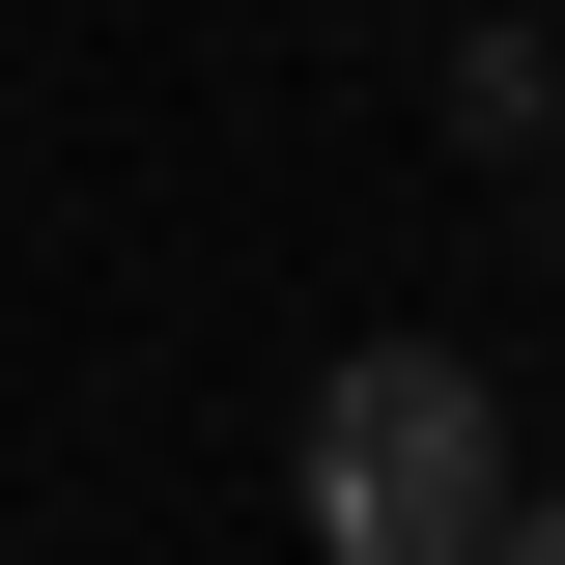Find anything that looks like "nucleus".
<instances>
[{
  "label": "nucleus",
  "mask_w": 565,
  "mask_h": 565,
  "mask_svg": "<svg viewBox=\"0 0 565 565\" xmlns=\"http://www.w3.org/2000/svg\"><path fill=\"white\" fill-rule=\"evenodd\" d=\"M509 537V396L452 340H340L311 367V565H481Z\"/></svg>",
  "instance_id": "1"
},
{
  "label": "nucleus",
  "mask_w": 565,
  "mask_h": 565,
  "mask_svg": "<svg viewBox=\"0 0 565 565\" xmlns=\"http://www.w3.org/2000/svg\"><path fill=\"white\" fill-rule=\"evenodd\" d=\"M452 114H481V141H565V57H537V0H481V29H452Z\"/></svg>",
  "instance_id": "2"
},
{
  "label": "nucleus",
  "mask_w": 565,
  "mask_h": 565,
  "mask_svg": "<svg viewBox=\"0 0 565 565\" xmlns=\"http://www.w3.org/2000/svg\"><path fill=\"white\" fill-rule=\"evenodd\" d=\"M481 565H565V481H509V537H481Z\"/></svg>",
  "instance_id": "3"
},
{
  "label": "nucleus",
  "mask_w": 565,
  "mask_h": 565,
  "mask_svg": "<svg viewBox=\"0 0 565 565\" xmlns=\"http://www.w3.org/2000/svg\"><path fill=\"white\" fill-rule=\"evenodd\" d=\"M537 199H565V141H537Z\"/></svg>",
  "instance_id": "4"
}]
</instances>
